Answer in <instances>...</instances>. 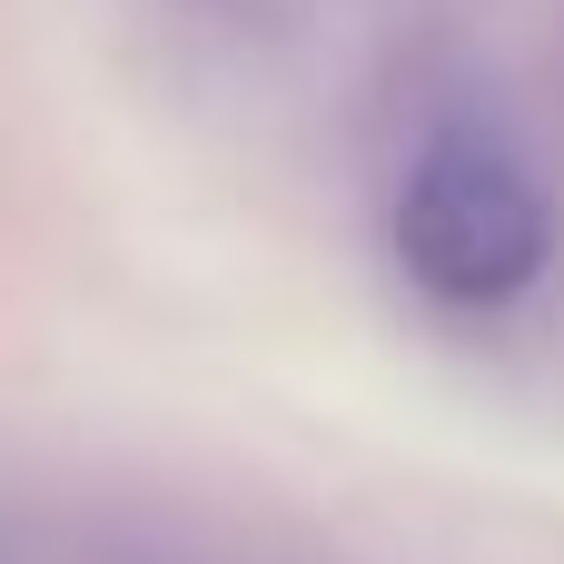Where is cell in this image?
Segmentation results:
<instances>
[{
  "instance_id": "6da1fadb",
  "label": "cell",
  "mask_w": 564,
  "mask_h": 564,
  "mask_svg": "<svg viewBox=\"0 0 564 564\" xmlns=\"http://www.w3.org/2000/svg\"><path fill=\"white\" fill-rule=\"evenodd\" d=\"M387 258L436 317H516L564 258V188L506 119H426L387 188Z\"/></svg>"
}]
</instances>
